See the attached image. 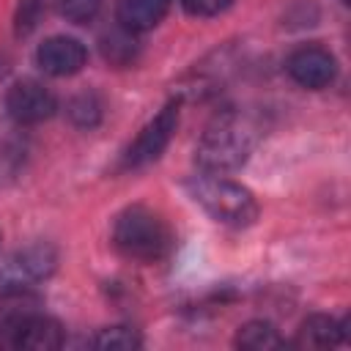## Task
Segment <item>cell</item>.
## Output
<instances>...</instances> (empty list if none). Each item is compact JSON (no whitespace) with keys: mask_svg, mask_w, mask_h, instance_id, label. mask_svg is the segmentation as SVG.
Instances as JSON below:
<instances>
[{"mask_svg":"<svg viewBox=\"0 0 351 351\" xmlns=\"http://www.w3.org/2000/svg\"><path fill=\"white\" fill-rule=\"evenodd\" d=\"M5 110H8V115L16 123L33 126V123H41V121H47V118L55 115L58 99L41 82L22 80V82H14L8 88V93H5Z\"/></svg>","mask_w":351,"mask_h":351,"instance_id":"cell-6","label":"cell"},{"mask_svg":"<svg viewBox=\"0 0 351 351\" xmlns=\"http://www.w3.org/2000/svg\"><path fill=\"white\" fill-rule=\"evenodd\" d=\"M66 115H69V121L74 126L93 129L101 121V115H104V104H101V99L93 90H85V93L71 96V101L66 104Z\"/></svg>","mask_w":351,"mask_h":351,"instance_id":"cell-14","label":"cell"},{"mask_svg":"<svg viewBox=\"0 0 351 351\" xmlns=\"http://www.w3.org/2000/svg\"><path fill=\"white\" fill-rule=\"evenodd\" d=\"M340 3H346V5H348V3H351V0H340Z\"/></svg>","mask_w":351,"mask_h":351,"instance_id":"cell-19","label":"cell"},{"mask_svg":"<svg viewBox=\"0 0 351 351\" xmlns=\"http://www.w3.org/2000/svg\"><path fill=\"white\" fill-rule=\"evenodd\" d=\"M140 52V44L134 38V30H126L123 25H115L101 36V55L112 66H129Z\"/></svg>","mask_w":351,"mask_h":351,"instance_id":"cell-12","label":"cell"},{"mask_svg":"<svg viewBox=\"0 0 351 351\" xmlns=\"http://www.w3.org/2000/svg\"><path fill=\"white\" fill-rule=\"evenodd\" d=\"M252 151V129L233 112L219 115L208 129L203 132L195 159L208 173H228L239 170Z\"/></svg>","mask_w":351,"mask_h":351,"instance_id":"cell-3","label":"cell"},{"mask_svg":"<svg viewBox=\"0 0 351 351\" xmlns=\"http://www.w3.org/2000/svg\"><path fill=\"white\" fill-rule=\"evenodd\" d=\"M167 5L170 0H118L115 16H118V25H123L126 30L143 33V30L156 27L165 19Z\"/></svg>","mask_w":351,"mask_h":351,"instance_id":"cell-10","label":"cell"},{"mask_svg":"<svg viewBox=\"0 0 351 351\" xmlns=\"http://www.w3.org/2000/svg\"><path fill=\"white\" fill-rule=\"evenodd\" d=\"M90 346L99 351H132V348H140L143 340L129 326H107L90 340Z\"/></svg>","mask_w":351,"mask_h":351,"instance_id":"cell-15","label":"cell"},{"mask_svg":"<svg viewBox=\"0 0 351 351\" xmlns=\"http://www.w3.org/2000/svg\"><path fill=\"white\" fill-rule=\"evenodd\" d=\"M49 3L52 0H19L16 14H14V30H16V36H27L38 25V19L47 14Z\"/></svg>","mask_w":351,"mask_h":351,"instance_id":"cell-16","label":"cell"},{"mask_svg":"<svg viewBox=\"0 0 351 351\" xmlns=\"http://www.w3.org/2000/svg\"><path fill=\"white\" fill-rule=\"evenodd\" d=\"M176 126H178V101H167V104L140 129V134L134 137V143L129 145V151H126V156H123V165H126V167H143V165L159 159L162 151L167 148V143L173 140Z\"/></svg>","mask_w":351,"mask_h":351,"instance_id":"cell-5","label":"cell"},{"mask_svg":"<svg viewBox=\"0 0 351 351\" xmlns=\"http://www.w3.org/2000/svg\"><path fill=\"white\" fill-rule=\"evenodd\" d=\"M112 244L140 263H159L173 250V233L162 214L148 206H129L112 222Z\"/></svg>","mask_w":351,"mask_h":351,"instance_id":"cell-1","label":"cell"},{"mask_svg":"<svg viewBox=\"0 0 351 351\" xmlns=\"http://www.w3.org/2000/svg\"><path fill=\"white\" fill-rule=\"evenodd\" d=\"M88 60L85 47L71 36H49L36 49V63L52 77H71Z\"/></svg>","mask_w":351,"mask_h":351,"instance_id":"cell-8","label":"cell"},{"mask_svg":"<svg viewBox=\"0 0 351 351\" xmlns=\"http://www.w3.org/2000/svg\"><path fill=\"white\" fill-rule=\"evenodd\" d=\"M192 200L217 222L230 228H250L258 219L255 195L222 176H197L186 184Z\"/></svg>","mask_w":351,"mask_h":351,"instance_id":"cell-2","label":"cell"},{"mask_svg":"<svg viewBox=\"0 0 351 351\" xmlns=\"http://www.w3.org/2000/svg\"><path fill=\"white\" fill-rule=\"evenodd\" d=\"M233 0H181V5L186 8V14H192V16H217Z\"/></svg>","mask_w":351,"mask_h":351,"instance_id":"cell-18","label":"cell"},{"mask_svg":"<svg viewBox=\"0 0 351 351\" xmlns=\"http://www.w3.org/2000/svg\"><path fill=\"white\" fill-rule=\"evenodd\" d=\"M5 332L11 335V346L27 348V351H55L63 346V326L41 313H33L27 307H16L3 321Z\"/></svg>","mask_w":351,"mask_h":351,"instance_id":"cell-4","label":"cell"},{"mask_svg":"<svg viewBox=\"0 0 351 351\" xmlns=\"http://www.w3.org/2000/svg\"><path fill=\"white\" fill-rule=\"evenodd\" d=\"M285 69L296 85L310 88V90H321L337 77L335 55L318 44H304V47L293 49L285 60Z\"/></svg>","mask_w":351,"mask_h":351,"instance_id":"cell-7","label":"cell"},{"mask_svg":"<svg viewBox=\"0 0 351 351\" xmlns=\"http://www.w3.org/2000/svg\"><path fill=\"white\" fill-rule=\"evenodd\" d=\"M58 266V255L49 244H33L27 250H22L5 269V277H8V285L14 291H25L27 282H38V280H47Z\"/></svg>","mask_w":351,"mask_h":351,"instance_id":"cell-9","label":"cell"},{"mask_svg":"<svg viewBox=\"0 0 351 351\" xmlns=\"http://www.w3.org/2000/svg\"><path fill=\"white\" fill-rule=\"evenodd\" d=\"M346 340V324L332 315H310L302 321L293 346L299 348H332Z\"/></svg>","mask_w":351,"mask_h":351,"instance_id":"cell-11","label":"cell"},{"mask_svg":"<svg viewBox=\"0 0 351 351\" xmlns=\"http://www.w3.org/2000/svg\"><path fill=\"white\" fill-rule=\"evenodd\" d=\"M101 3L104 0H60V14L74 25H85L96 19V14L101 11Z\"/></svg>","mask_w":351,"mask_h":351,"instance_id":"cell-17","label":"cell"},{"mask_svg":"<svg viewBox=\"0 0 351 351\" xmlns=\"http://www.w3.org/2000/svg\"><path fill=\"white\" fill-rule=\"evenodd\" d=\"M236 346L247 351H274L282 348L285 340L269 321H250L236 332Z\"/></svg>","mask_w":351,"mask_h":351,"instance_id":"cell-13","label":"cell"}]
</instances>
